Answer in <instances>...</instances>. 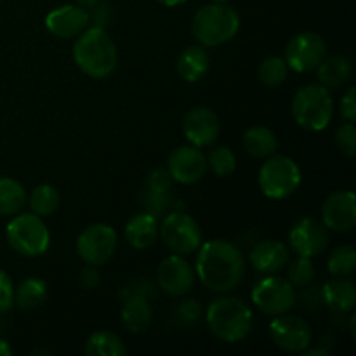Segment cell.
I'll list each match as a JSON object with an SVG mask.
<instances>
[{"mask_svg":"<svg viewBox=\"0 0 356 356\" xmlns=\"http://www.w3.org/2000/svg\"><path fill=\"white\" fill-rule=\"evenodd\" d=\"M245 273L242 250L228 240H209L198 247L195 275L209 291L228 294L235 291Z\"/></svg>","mask_w":356,"mask_h":356,"instance_id":"obj_1","label":"cell"},{"mask_svg":"<svg viewBox=\"0 0 356 356\" xmlns=\"http://www.w3.org/2000/svg\"><path fill=\"white\" fill-rule=\"evenodd\" d=\"M73 61L90 79H106L118 65L117 45L103 26H89L73 44Z\"/></svg>","mask_w":356,"mask_h":356,"instance_id":"obj_2","label":"cell"},{"mask_svg":"<svg viewBox=\"0 0 356 356\" xmlns=\"http://www.w3.org/2000/svg\"><path fill=\"white\" fill-rule=\"evenodd\" d=\"M207 325L222 343H240L252 330V309L240 298L225 296L207 308Z\"/></svg>","mask_w":356,"mask_h":356,"instance_id":"obj_3","label":"cell"},{"mask_svg":"<svg viewBox=\"0 0 356 356\" xmlns=\"http://www.w3.org/2000/svg\"><path fill=\"white\" fill-rule=\"evenodd\" d=\"M240 30V16L226 2L200 7L191 19V33L204 47H218L233 40Z\"/></svg>","mask_w":356,"mask_h":356,"instance_id":"obj_4","label":"cell"},{"mask_svg":"<svg viewBox=\"0 0 356 356\" xmlns=\"http://www.w3.org/2000/svg\"><path fill=\"white\" fill-rule=\"evenodd\" d=\"M291 111L299 127L305 131L320 132L332 120V96L322 83H306L292 97Z\"/></svg>","mask_w":356,"mask_h":356,"instance_id":"obj_5","label":"cell"},{"mask_svg":"<svg viewBox=\"0 0 356 356\" xmlns=\"http://www.w3.org/2000/svg\"><path fill=\"white\" fill-rule=\"evenodd\" d=\"M10 249L23 257L42 256L51 245V233L40 216L33 212H19L6 228Z\"/></svg>","mask_w":356,"mask_h":356,"instance_id":"obj_6","label":"cell"},{"mask_svg":"<svg viewBox=\"0 0 356 356\" xmlns=\"http://www.w3.org/2000/svg\"><path fill=\"white\" fill-rule=\"evenodd\" d=\"M301 181V169L291 156H268L259 170V188L264 197L271 200H284L294 195Z\"/></svg>","mask_w":356,"mask_h":356,"instance_id":"obj_7","label":"cell"},{"mask_svg":"<svg viewBox=\"0 0 356 356\" xmlns=\"http://www.w3.org/2000/svg\"><path fill=\"white\" fill-rule=\"evenodd\" d=\"M159 236L163 245L177 256H190L202 245L200 225L190 214L174 211L159 225Z\"/></svg>","mask_w":356,"mask_h":356,"instance_id":"obj_8","label":"cell"},{"mask_svg":"<svg viewBox=\"0 0 356 356\" xmlns=\"http://www.w3.org/2000/svg\"><path fill=\"white\" fill-rule=\"evenodd\" d=\"M254 306L261 313L270 316H278L289 313L296 306L298 292L287 278L277 275H264L250 292Z\"/></svg>","mask_w":356,"mask_h":356,"instance_id":"obj_9","label":"cell"},{"mask_svg":"<svg viewBox=\"0 0 356 356\" xmlns=\"http://www.w3.org/2000/svg\"><path fill=\"white\" fill-rule=\"evenodd\" d=\"M118 245L115 228L104 222H96L83 229L76 238V254L90 266H103L113 257Z\"/></svg>","mask_w":356,"mask_h":356,"instance_id":"obj_10","label":"cell"},{"mask_svg":"<svg viewBox=\"0 0 356 356\" xmlns=\"http://www.w3.org/2000/svg\"><path fill=\"white\" fill-rule=\"evenodd\" d=\"M327 56V44L315 31H301L285 47V63L298 73H309L318 68Z\"/></svg>","mask_w":356,"mask_h":356,"instance_id":"obj_11","label":"cell"},{"mask_svg":"<svg viewBox=\"0 0 356 356\" xmlns=\"http://www.w3.org/2000/svg\"><path fill=\"white\" fill-rule=\"evenodd\" d=\"M270 336L280 350L302 353L313 343V330L305 318L296 315H278L270 323Z\"/></svg>","mask_w":356,"mask_h":356,"instance_id":"obj_12","label":"cell"},{"mask_svg":"<svg viewBox=\"0 0 356 356\" xmlns=\"http://www.w3.org/2000/svg\"><path fill=\"white\" fill-rule=\"evenodd\" d=\"M329 242V229L323 226V222L313 218L299 219L289 233V245L296 256L312 257L313 259V257L325 252Z\"/></svg>","mask_w":356,"mask_h":356,"instance_id":"obj_13","label":"cell"},{"mask_svg":"<svg viewBox=\"0 0 356 356\" xmlns=\"http://www.w3.org/2000/svg\"><path fill=\"white\" fill-rule=\"evenodd\" d=\"M195 268L191 266L190 261L184 259V256L165 257L156 268V284L165 294L172 298H181L186 296L195 285Z\"/></svg>","mask_w":356,"mask_h":356,"instance_id":"obj_14","label":"cell"},{"mask_svg":"<svg viewBox=\"0 0 356 356\" xmlns=\"http://www.w3.org/2000/svg\"><path fill=\"white\" fill-rule=\"evenodd\" d=\"M167 170L172 181L181 184H193L207 172V156L193 145L179 146L170 153L167 160Z\"/></svg>","mask_w":356,"mask_h":356,"instance_id":"obj_15","label":"cell"},{"mask_svg":"<svg viewBox=\"0 0 356 356\" xmlns=\"http://www.w3.org/2000/svg\"><path fill=\"white\" fill-rule=\"evenodd\" d=\"M322 222L329 232L348 233L356 226V198L353 191H336L322 205Z\"/></svg>","mask_w":356,"mask_h":356,"instance_id":"obj_16","label":"cell"},{"mask_svg":"<svg viewBox=\"0 0 356 356\" xmlns=\"http://www.w3.org/2000/svg\"><path fill=\"white\" fill-rule=\"evenodd\" d=\"M183 131L184 138L188 139L190 145L197 146V148H205L218 141L221 124H219L218 115L211 108L195 106L184 115Z\"/></svg>","mask_w":356,"mask_h":356,"instance_id":"obj_17","label":"cell"},{"mask_svg":"<svg viewBox=\"0 0 356 356\" xmlns=\"http://www.w3.org/2000/svg\"><path fill=\"white\" fill-rule=\"evenodd\" d=\"M90 24V13L76 3L61 6L51 10L45 17V28L56 38L70 40L76 38Z\"/></svg>","mask_w":356,"mask_h":356,"instance_id":"obj_18","label":"cell"},{"mask_svg":"<svg viewBox=\"0 0 356 356\" xmlns=\"http://www.w3.org/2000/svg\"><path fill=\"white\" fill-rule=\"evenodd\" d=\"M249 259L254 270L259 273L277 275L287 266L289 259H291V250L280 240H261L252 247Z\"/></svg>","mask_w":356,"mask_h":356,"instance_id":"obj_19","label":"cell"},{"mask_svg":"<svg viewBox=\"0 0 356 356\" xmlns=\"http://www.w3.org/2000/svg\"><path fill=\"white\" fill-rule=\"evenodd\" d=\"M125 240L136 250L149 249L159 238V219L149 212L132 216L124 229Z\"/></svg>","mask_w":356,"mask_h":356,"instance_id":"obj_20","label":"cell"},{"mask_svg":"<svg viewBox=\"0 0 356 356\" xmlns=\"http://www.w3.org/2000/svg\"><path fill=\"white\" fill-rule=\"evenodd\" d=\"M323 305L334 313H350L356 305V289L348 277H334L320 291Z\"/></svg>","mask_w":356,"mask_h":356,"instance_id":"obj_21","label":"cell"},{"mask_svg":"<svg viewBox=\"0 0 356 356\" xmlns=\"http://www.w3.org/2000/svg\"><path fill=\"white\" fill-rule=\"evenodd\" d=\"M122 323L132 334H141L149 329L153 318V309L148 298L143 294H132L125 299L120 312Z\"/></svg>","mask_w":356,"mask_h":356,"instance_id":"obj_22","label":"cell"},{"mask_svg":"<svg viewBox=\"0 0 356 356\" xmlns=\"http://www.w3.org/2000/svg\"><path fill=\"white\" fill-rule=\"evenodd\" d=\"M211 66V58L204 45H188L177 58L176 70L184 82L195 83L204 79Z\"/></svg>","mask_w":356,"mask_h":356,"instance_id":"obj_23","label":"cell"},{"mask_svg":"<svg viewBox=\"0 0 356 356\" xmlns=\"http://www.w3.org/2000/svg\"><path fill=\"white\" fill-rule=\"evenodd\" d=\"M316 72H318V83L327 89H337L351 79L353 66L344 56H329V58L325 56Z\"/></svg>","mask_w":356,"mask_h":356,"instance_id":"obj_24","label":"cell"},{"mask_svg":"<svg viewBox=\"0 0 356 356\" xmlns=\"http://www.w3.org/2000/svg\"><path fill=\"white\" fill-rule=\"evenodd\" d=\"M243 148L254 159H268L278 149V139L270 127L254 125L243 134Z\"/></svg>","mask_w":356,"mask_h":356,"instance_id":"obj_25","label":"cell"},{"mask_svg":"<svg viewBox=\"0 0 356 356\" xmlns=\"http://www.w3.org/2000/svg\"><path fill=\"white\" fill-rule=\"evenodd\" d=\"M47 298V285L40 278H24L14 287V305L23 312H33L40 308Z\"/></svg>","mask_w":356,"mask_h":356,"instance_id":"obj_26","label":"cell"},{"mask_svg":"<svg viewBox=\"0 0 356 356\" xmlns=\"http://www.w3.org/2000/svg\"><path fill=\"white\" fill-rule=\"evenodd\" d=\"M23 184L10 177H0V216H16L26 205Z\"/></svg>","mask_w":356,"mask_h":356,"instance_id":"obj_27","label":"cell"},{"mask_svg":"<svg viewBox=\"0 0 356 356\" xmlns=\"http://www.w3.org/2000/svg\"><path fill=\"white\" fill-rule=\"evenodd\" d=\"M86 355L87 356H125L127 348L124 341L113 332L99 330L89 336L86 341Z\"/></svg>","mask_w":356,"mask_h":356,"instance_id":"obj_28","label":"cell"},{"mask_svg":"<svg viewBox=\"0 0 356 356\" xmlns=\"http://www.w3.org/2000/svg\"><path fill=\"white\" fill-rule=\"evenodd\" d=\"M26 202L33 214L40 216V218H47V216L54 214L58 211L59 204H61V197H59V191L52 184L44 183L33 188Z\"/></svg>","mask_w":356,"mask_h":356,"instance_id":"obj_29","label":"cell"},{"mask_svg":"<svg viewBox=\"0 0 356 356\" xmlns=\"http://www.w3.org/2000/svg\"><path fill=\"white\" fill-rule=\"evenodd\" d=\"M356 268V252L351 245H339L330 252L327 270L332 277H351Z\"/></svg>","mask_w":356,"mask_h":356,"instance_id":"obj_30","label":"cell"},{"mask_svg":"<svg viewBox=\"0 0 356 356\" xmlns=\"http://www.w3.org/2000/svg\"><path fill=\"white\" fill-rule=\"evenodd\" d=\"M289 76V66L284 58L278 56H270L264 59L257 70V79L261 83L268 87H278L287 80Z\"/></svg>","mask_w":356,"mask_h":356,"instance_id":"obj_31","label":"cell"},{"mask_svg":"<svg viewBox=\"0 0 356 356\" xmlns=\"http://www.w3.org/2000/svg\"><path fill=\"white\" fill-rule=\"evenodd\" d=\"M285 268H287V280L294 287H308L315 280L316 270L312 257L298 256L296 259H289Z\"/></svg>","mask_w":356,"mask_h":356,"instance_id":"obj_32","label":"cell"},{"mask_svg":"<svg viewBox=\"0 0 356 356\" xmlns=\"http://www.w3.org/2000/svg\"><path fill=\"white\" fill-rule=\"evenodd\" d=\"M207 167H211L212 172L219 177H228L235 172L236 159L235 153L226 146H218L211 152L207 159Z\"/></svg>","mask_w":356,"mask_h":356,"instance_id":"obj_33","label":"cell"},{"mask_svg":"<svg viewBox=\"0 0 356 356\" xmlns=\"http://www.w3.org/2000/svg\"><path fill=\"white\" fill-rule=\"evenodd\" d=\"M336 146L343 155L353 159L356 152V127L353 122H346L336 132Z\"/></svg>","mask_w":356,"mask_h":356,"instance_id":"obj_34","label":"cell"},{"mask_svg":"<svg viewBox=\"0 0 356 356\" xmlns=\"http://www.w3.org/2000/svg\"><path fill=\"white\" fill-rule=\"evenodd\" d=\"M169 204H170L169 191H162V193H159V191L146 190L145 209H146V212L153 214L155 218L165 214V209L169 207Z\"/></svg>","mask_w":356,"mask_h":356,"instance_id":"obj_35","label":"cell"},{"mask_svg":"<svg viewBox=\"0 0 356 356\" xmlns=\"http://www.w3.org/2000/svg\"><path fill=\"white\" fill-rule=\"evenodd\" d=\"M14 306V285L9 275L0 270V315L9 312Z\"/></svg>","mask_w":356,"mask_h":356,"instance_id":"obj_36","label":"cell"},{"mask_svg":"<svg viewBox=\"0 0 356 356\" xmlns=\"http://www.w3.org/2000/svg\"><path fill=\"white\" fill-rule=\"evenodd\" d=\"M170 183H172V177H170L169 170H167L165 167H159V169L152 170L148 179H146V186H148V190L159 191V193H162V191H169Z\"/></svg>","mask_w":356,"mask_h":356,"instance_id":"obj_37","label":"cell"},{"mask_svg":"<svg viewBox=\"0 0 356 356\" xmlns=\"http://www.w3.org/2000/svg\"><path fill=\"white\" fill-rule=\"evenodd\" d=\"M177 316L183 323L186 325H193L195 322H198L202 316V306L198 305L195 299H184L179 306H177Z\"/></svg>","mask_w":356,"mask_h":356,"instance_id":"obj_38","label":"cell"},{"mask_svg":"<svg viewBox=\"0 0 356 356\" xmlns=\"http://www.w3.org/2000/svg\"><path fill=\"white\" fill-rule=\"evenodd\" d=\"M339 113L346 122H356V87H350L339 103Z\"/></svg>","mask_w":356,"mask_h":356,"instance_id":"obj_39","label":"cell"},{"mask_svg":"<svg viewBox=\"0 0 356 356\" xmlns=\"http://www.w3.org/2000/svg\"><path fill=\"white\" fill-rule=\"evenodd\" d=\"M79 284L86 291H94L99 285V271H97V266L86 264V268L79 275Z\"/></svg>","mask_w":356,"mask_h":356,"instance_id":"obj_40","label":"cell"},{"mask_svg":"<svg viewBox=\"0 0 356 356\" xmlns=\"http://www.w3.org/2000/svg\"><path fill=\"white\" fill-rule=\"evenodd\" d=\"M10 355H13V348L9 346V343H7L6 339L0 337V356H10Z\"/></svg>","mask_w":356,"mask_h":356,"instance_id":"obj_41","label":"cell"},{"mask_svg":"<svg viewBox=\"0 0 356 356\" xmlns=\"http://www.w3.org/2000/svg\"><path fill=\"white\" fill-rule=\"evenodd\" d=\"M76 2V6H80V7H83V9H94V7L97 6V3H99V0H75Z\"/></svg>","mask_w":356,"mask_h":356,"instance_id":"obj_42","label":"cell"},{"mask_svg":"<svg viewBox=\"0 0 356 356\" xmlns=\"http://www.w3.org/2000/svg\"><path fill=\"white\" fill-rule=\"evenodd\" d=\"M156 2L162 3V6H165V7H177V6H181V3L188 2V0H156Z\"/></svg>","mask_w":356,"mask_h":356,"instance_id":"obj_43","label":"cell"},{"mask_svg":"<svg viewBox=\"0 0 356 356\" xmlns=\"http://www.w3.org/2000/svg\"><path fill=\"white\" fill-rule=\"evenodd\" d=\"M49 355V351L47 350H33V355Z\"/></svg>","mask_w":356,"mask_h":356,"instance_id":"obj_44","label":"cell"},{"mask_svg":"<svg viewBox=\"0 0 356 356\" xmlns=\"http://www.w3.org/2000/svg\"><path fill=\"white\" fill-rule=\"evenodd\" d=\"M211 2H228V0H211Z\"/></svg>","mask_w":356,"mask_h":356,"instance_id":"obj_45","label":"cell"}]
</instances>
